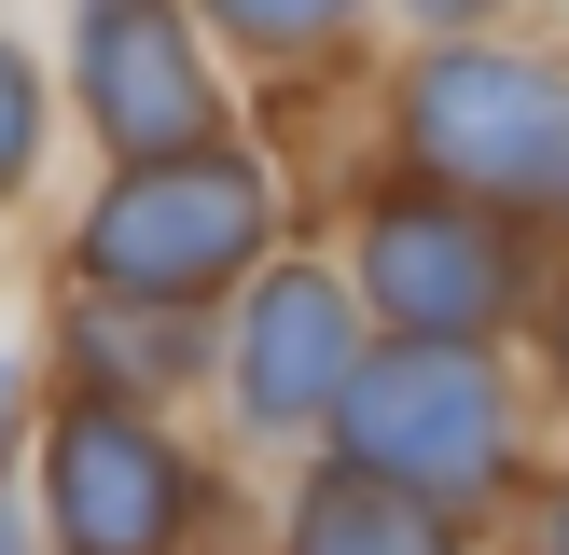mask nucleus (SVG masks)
<instances>
[{
	"mask_svg": "<svg viewBox=\"0 0 569 555\" xmlns=\"http://www.w3.org/2000/svg\"><path fill=\"white\" fill-rule=\"evenodd\" d=\"M348 444L376 486H487L500 472V389L472 347H389L348 375Z\"/></svg>",
	"mask_w": 569,
	"mask_h": 555,
	"instance_id": "nucleus-1",
	"label": "nucleus"
},
{
	"mask_svg": "<svg viewBox=\"0 0 569 555\" xmlns=\"http://www.w3.org/2000/svg\"><path fill=\"white\" fill-rule=\"evenodd\" d=\"M264 236V181H250L237 153H181V167H139L126 194H111L98 222H83V250H98L111 292H209L237 250Z\"/></svg>",
	"mask_w": 569,
	"mask_h": 555,
	"instance_id": "nucleus-2",
	"label": "nucleus"
},
{
	"mask_svg": "<svg viewBox=\"0 0 569 555\" xmlns=\"http://www.w3.org/2000/svg\"><path fill=\"white\" fill-rule=\"evenodd\" d=\"M417 153L569 209V83L515 70V56H445V70H417Z\"/></svg>",
	"mask_w": 569,
	"mask_h": 555,
	"instance_id": "nucleus-3",
	"label": "nucleus"
},
{
	"mask_svg": "<svg viewBox=\"0 0 569 555\" xmlns=\"http://www.w3.org/2000/svg\"><path fill=\"white\" fill-rule=\"evenodd\" d=\"M167 527H181V458L139 416L83 403L56 431V542L70 555H167Z\"/></svg>",
	"mask_w": 569,
	"mask_h": 555,
	"instance_id": "nucleus-4",
	"label": "nucleus"
},
{
	"mask_svg": "<svg viewBox=\"0 0 569 555\" xmlns=\"http://www.w3.org/2000/svg\"><path fill=\"white\" fill-rule=\"evenodd\" d=\"M83 98H98V125L126 139V153L181 167L194 125H209V83H194V42L167 0H98L83 14Z\"/></svg>",
	"mask_w": 569,
	"mask_h": 555,
	"instance_id": "nucleus-5",
	"label": "nucleus"
},
{
	"mask_svg": "<svg viewBox=\"0 0 569 555\" xmlns=\"http://www.w3.org/2000/svg\"><path fill=\"white\" fill-rule=\"evenodd\" d=\"M376 292L417 320V347H459V333L515 292V264H500V236L459 222V209H389L376 222Z\"/></svg>",
	"mask_w": 569,
	"mask_h": 555,
	"instance_id": "nucleus-6",
	"label": "nucleus"
},
{
	"mask_svg": "<svg viewBox=\"0 0 569 555\" xmlns=\"http://www.w3.org/2000/svg\"><path fill=\"white\" fill-rule=\"evenodd\" d=\"M250 403L264 416H306L348 389V305H333V278H278L264 305H250Z\"/></svg>",
	"mask_w": 569,
	"mask_h": 555,
	"instance_id": "nucleus-7",
	"label": "nucleus"
},
{
	"mask_svg": "<svg viewBox=\"0 0 569 555\" xmlns=\"http://www.w3.org/2000/svg\"><path fill=\"white\" fill-rule=\"evenodd\" d=\"M292 555H445V527L417 514L403 486H376V472H348V486L306 500V542Z\"/></svg>",
	"mask_w": 569,
	"mask_h": 555,
	"instance_id": "nucleus-8",
	"label": "nucleus"
},
{
	"mask_svg": "<svg viewBox=\"0 0 569 555\" xmlns=\"http://www.w3.org/2000/svg\"><path fill=\"white\" fill-rule=\"evenodd\" d=\"M222 14H237L250 42H306V28H333L348 0H222Z\"/></svg>",
	"mask_w": 569,
	"mask_h": 555,
	"instance_id": "nucleus-9",
	"label": "nucleus"
},
{
	"mask_svg": "<svg viewBox=\"0 0 569 555\" xmlns=\"http://www.w3.org/2000/svg\"><path fill=\"white\" fill-rule=\"evenodd\" d=\"M28 125H42V98H28V70H14V56H0V181H14V167H28Z\"/></svg>",
	"mask_w": 569,
	"mask_h": 555,
	"instance_id": "nucleus-10",
	"label": "nucleus"
},
{
	"mask_svg": "<svg viewBox=\"0 0 569 555\" xmlns=\"http://www.w3.org/2000/svg\"><path fill=\"white\" fill-rule=\"evenodd\" d=\"M431 14H487V0H431Z\"/></svg>",
	"mask_w": 569,
	"mask_h": 555,
	"instance_id": "nucleus-11",
	"label": "nucleus"
},
{
	"mask_svg": "<svg viewBox=\"0 0 569 555\" xmlns=\"http://www.w3.org/2000/svg\"><path fill=\"white\" fill-rule=\"evenodd\" d=\"M0 555H28V542H14V514H0Z\"/></svg>",
	"mask_w": 569,
	"mask_h": 555,
	"instance_id": "nucleus-12",
	"label": "nucleus"
},
{
	"mask_svg": "<svg viewBox=\"0 0 569 555\" xmlns=\"http://www.w3.org/2000/svg\"><path fill=\"white\" fill-rule=\"evenodd\" d=\"M556 555H569V500H556Z\"/></svg>",
	"mask_w": 569,
	"mask_h": 555,
	"instance_id": "nucleus-13",
	"label": "nucleus"
}]
</instances>
